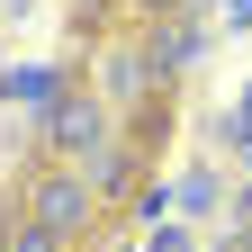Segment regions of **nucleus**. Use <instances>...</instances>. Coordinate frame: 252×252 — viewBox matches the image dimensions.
Listing matches in <instances>:
<instances>
[{"label":"nucleus","instance_id":"5","mask_svg":"<svg viewBox=\"0 0 252 252\" xmlns=\"http://www.w3.org/2000/svg\"><path fill=\"white\" fill-rule=\"evenodd\" d=\"M144 45H153V63H162V81H180V72L207 63V27H198V18H162Z\"/></svg>","mask_w":252,"mask_h":252},{"label":"nucleus","instance_id":"14","mask_svg":"<svg viewBox=\"0 0 252 252\" xmlns=\"http://www.w3.org/2000/svg\"><path fill=\"white\" fill-rule=\"evenodd\" d=\"M108 252H144V243H135V225H117V243H108Z\"/></svg>","mask_w":252,"mask_h":252},{"label":"nucleus","instance_id":"17","mask_svg":"<svg viewBox=\"0 0 252 252\" xmlns=\"http://www.w3.org/2000/svg\"><path fill=\"white\" fill-rule=\"evenodd\" d=\"M0 99H9V63H0Z\"/></svg>","mask_w":252,"mask_h":252},{"label":"nucleus","instance_id":"7","mask_svg":"<svg viewBox=\"0 0 252 252\" xmlns=\"http://www.w3.org/2000/svg\"><path fill=\"white\" fill-rule=\"evenodd\" d=\"M171 207H180V216H216V207H234V189H225V180H216V171L198 162V171H180V189H171Z\"/></svg>","mask_w":252,"mask_h":252},{"label":"nucleus","instance_id":"1","mask_svg":"<svg viewBox=\"0 0 252 252\" xmlns=\"http://www.w3.org/2000/svg\"><path fill=\"white\" fill-rule=\"evenodd\" d=\"M18 216H27V225H45V234H63V243H90V234L117 225V216L90 198V180L63 171V162H36V171L18 180Z\"/></svg>","mask_w":252,"mask_h":252},{"label":"nucleus","instance_id":"11","mask_svg":"<svg viewBox=\"0 0 252 252\" xmlns=\"http://www.w3.org/2000/svg\"><path fill=\"white\" fill-rule=\"evenodd\" d=\"M9 234H18V198H0V252H9Z\"/></svg>","mask_w":252,"mask_h":252},{"label":"nucleus","instance_id":"12","mask_svg":"<svg viewBox=\"0 0 252 252\" xmlns=\"http://www.w3.org/2000/svg\"><path fill=\"white\" fill-rule=\"evenodd\" d=\"M216 9H225V27H252V0H216Z\"/></svg>","mask_w":252,"mask_h":252},{"label":"nucleus","instance_id":"13","mask_svg":"<svg viewBox=\"0 0 252 252\" xmlns=\"http://www.w3.org/2000/svg\"><path fill=\"white\" fill-rule=\"evenodd\" d=\"M234 216H252V153H243V189H234Z\"/></svg>","mask_w":252,"mask_h":252},{"label":"nucleus","instance_id":"2","mask_svg":"<svg viewBox=\"0 0 252 252\" xmlns=\"http://www.w3.org/2000/svg\"><path fill=\"white\" fill-rule=\"evenodd\" d=\"M36 144H45V162L81 171V162H99V153L117 144V108L99 99V90H63V99L36 117Z\"/></svg>","mask_w":252,"mask_h":252},{"label":"nucleus","instance_id":"16","mask_svg":"<svg viewBox=\"0 0 252 252\" xmlns=\"http://www.w3.org/2000/svg\"><path fill=\"white\" fill-rule=\"evenodd\" d=\"M234 117H243V135H252V90H243V99H234Z\"/></svg>","mask_w":252,"mask_h":252},{"label":"nucleus","instance_id":"8","mask_svg":"<svg viewBox=\"0 0 252 252\" xmlns=\"http://www.w3.org/2000/svg\"><path fill=\"white\" fill-rule=\"evenodd\" d=\"M9 252H81V243H63V234H45V225H27V216H18V234H9Z\"/></svg>","mask_w":252,"mask_h":252},{"label":"nucleus","instance_id":"15","mask_svg":"<svg viewBox=\"0 0 252 252\" xmlns=\"http://www.w3.org/2000/svg\"><path fill=\"white\" fill-rule=\"evenodd\" d=\"M234 252H252V216H234Z\"/></svg>","mask_w":252,"mask_h":252},{"label":"nucleus","instance_id":"4","mask_svg":"<svg viewBox=\"0 0 252 252\" xmlns=\"http://www.w3.org/2000/svg\"><path fill=\"white\" fill-rule=\"evenodd\" d=\"M81 180H90V198H99L108 216H126V207H135V189H144V153L117 135V144L99 153V162H81Z\"/></svg>","mask_w":252,"mask_h":252},{"label":"nucleus","instance_id":"6","mask_svg":"<svg viewBox=\"0 0 252 252\" xmlns=\"http://www.w3.org/2000/svg\"><path fill=\"white\" fill-rule=\"evenodd\" d=\"M63 90H81V81H63V63H18L9 72V99H27V108H54Z\"/></svg>","mask_w":252,"mask_h":252},{"label":"nucleus","instance_id":"3","mask_svg":"<svg viewBox=\"0 0 252 252\" xmlns=\"http://www.w3.org/2000/svg\"><path fill=\"white\" fill-rule=\"evenodd\" d=\"M90 90H99V99H108L117 117H126V108L144 117V108L162 99L171 81H162V63H153V45H144V36H117V45L99 54V81H90Z\"/></svg>","mask_w":252,"mask_h":252},{"label":"nucleus","instance_id":"10","mask_svg":"<svg viewBox=\"0 0 252 252\" xmlns=\"http://www.w3.org/2000/svg\"><path fill=\"white\" fill-rule=\"evenodd\" d=\"M144 252H198V243H189L180 225H153V234H144Z\"/></svg>","mask_w":252,"mask_h":252},{"label":"nucleus","instance_id":"9","mask_svg":"<svg viewBox=\"0 0 252 252\" xmlns=\"http://www.w3.org/2000/svg\"><path fill=\"white\" fill-rule=\"evenodd\" d=\"M126 9H135L144 27H162V18H189V9H198V0H126Z\"/></svg>","mask_w":252,"mask_h":252}]
</instances>
